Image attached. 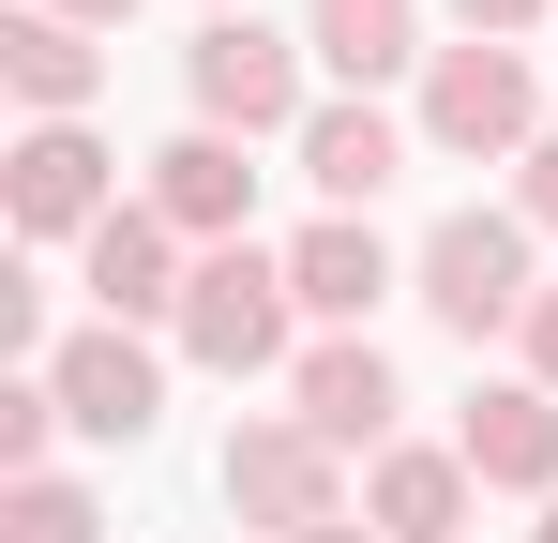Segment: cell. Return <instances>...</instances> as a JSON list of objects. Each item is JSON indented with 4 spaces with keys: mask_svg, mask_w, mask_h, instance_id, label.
<instances>
[{
    "mask_svg": "<svg viewBox=\"0 0 558 543\" xmlns=\"http://www.w3.org/2000/svg\"><path fill=\"white\" fill-rule=\"evenodd\" d=\"M302 181H317L332 212H377V196L408 181V121H392V106H363V90H332V106L302 121Z\"/></svg>",
    "mask_w": 558,
    "mask_h": 543,
    "instance_id": "cell-14",
    "label": "cell"
},
{
    "mask_svg": "<svg viewBox=\"0 0 558 543\" xmlns=\"http://www.w3.org/2000/svg\"><path fill=\"white\" fill-rule=\"evenodd\" d=\"M0 212H15L31 242H92L106 212H121V181H106V136H92V121H31V136L0 152Z\"/></svg>",
    "mask_w": 558,
    "mask_h": 543,
    "instance_id": "cell-5",
    "label": "cell"
},
{
    "mask_svg": "<svg viewBox=\"0 0 558 543\" xmlns=\"http://www.w3.org/2000/svg\"><path fill=\"white\" fill-rule=\"evenodd\" d=\"M302 543H377V529H363V514H332V529H302Z\"/></svg>",
    "mask_w": 558,
    "mask_h": 543,
    "instance_id": "cell-23",
    "label": "cell"
},
{
    "mask_svg": "<svg viewBox=\"0 0 558 543\" xmlns=\"http://www.w3.org/2000/svg\"><path fill=\"white\" fill-rule=\"evenodd\" d=\"M529 136H544L529 46H438V61H423V152H453V167H529Z\"/></svg>",
    "mask_w": 558,
    "mask_h": 543,
    "instance_id": "cell-2",
    "label": "cell"
},
{
    "mask_svg": "<svg viewBox=\"0 0 558 543\" xmlns=\"http://www.w3.org/2000/svg\"><path fill=\"white\" fill-rule=\"evenodd\" d=\"M46 438H76L61 377H0V483H46Z\"/></svg>",
    "mask_w": 558,
    "mask_h": 543,
    "instance_id": "cell-18",
    "label": "cell"
},
{
    "mask_svg": "<svg viewBox=\"0 0 558 543\" xmlns=\"http://www.w3.org/2000/svg\"><path fill=\"white\" fill-rule=\"evenodd\" d=\"M46 377H61V423H76V438H151V423H167V362L136 348V333H121V317H92V333H76V348H46Z\"/></svg>",
    "mask_w": 558,
    "mask_h": 543,
    "instance_id": "cell-9",
    "label": "cell"
},
{
    "mask_svg": "<svg viewBox=\"0 0 558 543\" xmlns=\"http://www.w3.org/2000/svg\"><path fill=\"white\" fill-rule=\"evenodd\" d=\"M287 287H302V317L363 333V317L392 302V287H408V272H392V242H377V212H317V227L287 242Z\"/></svg>",
    "mask_w": 558,
    "mask_h": 543,
    "instance_id": "cell-10",
    "label": "cell"
},
{
    "mask_svg": "<svg viewBox=\"0 0 558 543\" xmlns=\"http://www.w3.org/2000/svg\"><path fill=\"white\" fill-rule=\"evenodd\" d=\"M468 498H483V483H468V452H453V438H438V452L392 438V452L363 468V529H377V543H453V529H468Z\"/></svg>",
    "mask_w": 558,
    "mask_h": 543,
    "instance_id": "cell-16",
    "label": "cell"
},
{
    "mask_svg": "<svg viewBox=\"0 0 558 543\" xmlns=\"http://www.w3.org/2000/svg\"><path fill=\"white\" fill-rule=\"evenodd\" d=\"M227 514H242V529H272V543L332 529V514H348L332 438H302V423H242V438H227Z\"/></svg>",
    "mask_w": 558,
    "mask_h": 543,
    "instance_id": "cell-7",
    "label": "cell"
},
{
    "mask_svg": "<svg viewBox=\"0 0 558 543\" xmlns=\"http://www.w3.org/2000/svg\"><path fill=\"white\" fill-rule=\"evenodd\" d=\"M211 15H242V0H211Z\"/></svg>",
    "mask_w": 558,
    "mask_h": 543,
    "instance_id": "cell-25",
    "label": "cell"
},
{
    "mask_svg": "<svg viewBox=\"0 0 558 543\" xmlns=\"http://www.w3.org/2000/svg\"><path fill=\"white\" fill-rule=\"evenodd\" d=\"M182 90H196V121L242 136V152L317 121V106H302V31H272V15H211V31L182 46Z\"/></svg>",
    "mask_w": 558,
    "mask_h": 543,
    "instance_id": "cell-3",
    "label": "cell"
},
{
    "mask_svg": "<svg viewBox=\"0 0 558 543\" xmlns=\"http://www.w3.org/2000/svg\"><path fill=\"white\" fill-rule=\"evenodd\" d=\"M513 212H529V227H544V242H558V121H544V136H529V167H513Z\"/></svg>",
    "mask_w": 558,
    "mask_h": 543,
    "instance_id": "cell-19",
    "label": "cell"
},
{
    "mask_svg": "<svg viewBox=\"0 0 558 543\" xmlns=\"http://www.w3.org/2000/svg\"><path fill=\"white\" fill-rule=\"evenodd\" d=\"M76 287H92V302L121 317V333H136V317H182V287H196V242L167 227V212H151V196H121V212H106L92 242H76Z\"/></svg>",
    "mask_w": 558,
    "mask_h": 543,
    "instance_id": "cell-8",
    "label": "cell"
},
{
    "mask_svg": "<svg viewBox=\"0 0 558 543\" xmlns=\"http://www.w3.org/2000/svg\"><path fill=\"white\" fill-rule=\"evenodd\" d=\"M302 61L348 76V90L377 106L408 61H438V46H423V0H302Z\"/></svg>",
    "mask_w": 558,
    "mask_h": 543,
    "instance_id": "cell-13",
    "label": "cell"
},
{
    "mask_svg": "<svg viewBox=\"0 0 558 543\" xmlns=\"http://www.w3.org/2000/svg\"><path fill=\"white\" fill-rule=\"evenodd\" d=\"M529 543H558V514H544V529H529Z\"/></svg>",
    "mask_w": 558,
    "mask_h": 543,
    "instance_id": "cell-24",
    "label": "cell"
},
{
    "mask_svg": "<svg viewBox=\"0 0 558 543\" xmlns=\"http://www.w3.org/2000/svg\"><path fill=\"white\" fill-rule=\"evenodd\" d=\"M0 543H106V514H92V483H0Z\"/></svg>",
    "mask_w": 558,
    "mask_h": 543,
    "instance_id": "cell-17",
    "label": "cell"
},
{
    "mask_svg": "<svg viewBox=\"0 0 558 543\" xmlns=\"http://www.w3.org/2000/svg\"><path fill=\"white\" fill-rule=\"evenodd\" d=\"M46 15H76V31H121V15H136V0H46Z\"/></svg>",
    "mask_w": 558,
    "mask_h": 543,
    "instance_id": "cell-22",
    "label": "cell"
},
{
    "mask_svg": "<svg viewBox=\"0 0 558 543\" xmlns=\"http://www.w3.org/2000/svg\"><path fill=\"white\" fill-rule=\"evenodd\" d=\"M392 408H408V377L377 362V333H317V348L287 362V423L302 438H332V452H392Z\"/></svg>",
    "mask_w": 558,
    "mask_h": 543,
    "instance_id": "cell-6",
    "label": "cell"
},
{
    "mask_svg": "<svg viewBox=\"0 0 558 543\" xmlns=\"http://www.w3.org/2000/svg\"><path fill=\"white\" fill-rule=\"evenodd\" d=\"M0 90H15L31 121H92V90H106V46L76 31V15L15 0V15H0Z\"/></svg>",
    "mask_w": 558,
    "mask_h": 543,
    "instance_id": "cell-12",
    "label": "cell"
},
{
    "mask_svg": "<svg viewBox=\"0 0 558 543\" xmlns=\"http://www.w3.org/2000/svg\"><path fill=\"white\" fill-rule=\"evenodd\" d=\"M453 452H468V483L544 498V483H558V393H544V377H483L468 423H453Z\"/></svg>",
    "mask_w": 558,
    "mask_h": 543,
    "instance_id": "cell-11",
    "label": "cell"
},
{
    "mask_svg": "<svg viewBox=\"0 0 558 543\" xmlns=\"http://www.w3.org/2000/svg\"><path fill=\"white\" fill-rule=\"evenodd\" d=\"M287 317H302V287H287V257H257V242H211L167 333H182V348L211 362V377H272V362H287Z\"/></svg>",
    "mask_w": 558,
    "mask_h": 543,
    "instance_id": "cell-4",
    "label": "cell"
},
{
    "mask_svg": "<svg viewBox=\"0 0 558 543\" xmlns=\"http://www.w3.org/2000/svg\"><path fill=\"white\" fill-rule=\"evenodd\" d=\"M513 348H529V377H544V393H558V287H544V302H529V333H513Z\"/></svg>",
    "mask_w": 558,
    "mask_h": 543,
    "instance_id": "cell-21",
    "label": "cell"
},
{
    "mask_svg": "<svg viewBox=\"0 0 558 543\" xmlns=\"http://www.w3.org/2000/svg\"><path fill=\"white\" fill-rule=\"evenodd\" d=\"M242 196H257V167H242V136H211V121H182V136L151 152V212L182 227L196 257H211V242H242Z\"/></svg>",
    "mask_w": 558,
    "mask_h": 543,
    "instance_id": "cell-15",
    "label": "cell"
},
{
    "mask_svg": "<svg viewBox=\"0 0 558 543\" xmlns=\"http://www.w3.org/2000/svg\"><path fill=\"white\" fill-rule=\"evenodd\" d=\"M468 15V46H529V31H544V0H453Z\"/></svg>",
    "mask_w": 558,
    "mask_h": 543,
    "instance_id": "cell-20",
    "label": "cell"
},
{
    "mask_svg": "<svg viewBox=\"0 0 558 543\" xmlns=\"http://www.w3.org/2000/svg\"><path fill=\"white\" fill-rule=\"evenodd\" d=\"M529 242H544L529 212H438V227H423V257H408L423 317H438L453 348H483V333H529V302H544Z\"/></svg>",
    "mask_w": 558,
    "mask_h": 543,
    "instance_id": "cell-1",
    "label": "cell"
}]
</instances>
